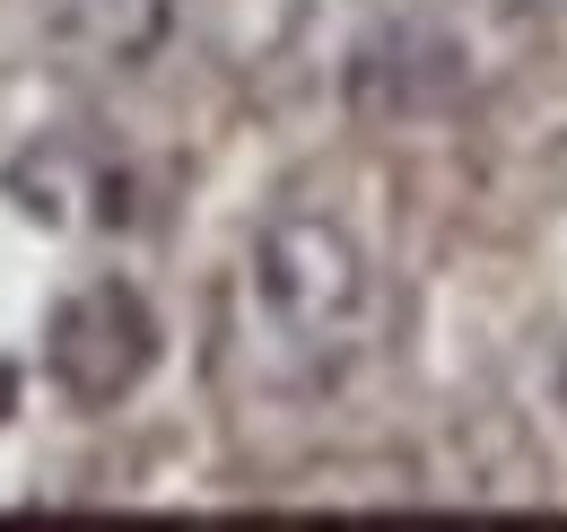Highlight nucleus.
I'll return each instance as SVG.
<instances>
[{
	"instance_id": "f03ea898",
	"label": "nucleus",
	"mask_w": 567,
	"mask_h": 532,
	"mask_svg": "<svg viewBox=\"0 0 567 532\" xmlns=\"http://www.w3.org/2000/svg\"><path fill=\"white\" fill-rule=\"evenodd\" d=\"M567 0H375L350 35V88L375 114H454L559 35Z\"/></svg>"
},
{
	"instance_id": "f257e3e1",
	"label": "nucleus",
	"mask_w": 567,
	"mask_h": 532,
	"mask_svg": "<svg viewBox=\"0 0 567 532\" xmlns=\"http://www.w3.org/2000/svg\"><path fill=\"white\" fill-rule=\"evenodd\" d=\"M384 340V263L341 209L280 201L218 270L210 367L236 401L306 410L341 393Z\"/></svg>"
},
{
	"instance_id": "39448f33",
	"label": "nucleus",
	"mask_w": 567,
	"mask_h": 532,
	"mask_svg": "<svg viewBox=\"0 0 567 532\" xmlns=\"http://www.w3.org/2000/svg\"><path fill=\"white\" fill-rule=\"evenodd\" d=\"M559 393H567V367H559Z\"/></svg>"
},
{
	"instance_id": "7ed1b4c3",
	"label": "nucleus",
	"mask_w": 567,
	"mask_h": 532,
	"mask_svg": "<svg viewBox=\"0 0 567 532\" xmlns=\"http://www.w3.org/2000/svg\"><path fill=\"white\" fill-rule=\"evenodd\" d=\"M44 358H53V385L71 401H123L157 367V315L132 279H87L53 306V332H44Z\"/></svg>"
},
{
	"instance_id": "20e7f679",
	"label": "nucleus",
	"mask_w": 567,
	"mask_h": 532,
	"mask_svg": "<svg viewBox=\"0 0 567 532\" xmlns=\"http://www.w3.org/2000/svg\"><path fill=\"white\" fill-rule=\"evenodd\" d=\"M375 0H193V27L210 35V53L245 79L306 70L315 53L350 44Z\"/></svg>"
}]
</instances>
